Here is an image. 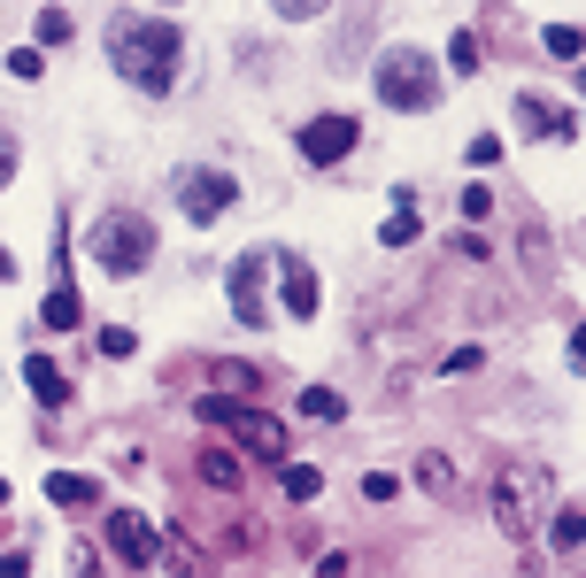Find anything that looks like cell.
Masks as SVG:
<instances>
[{"label":"cell","instance_id":"4316f807","mask_svg":"<svg viewBox=\"0 0 586 578\" xmlns=\"http://www.w3.org/2000/svg\"><path fill=\"white\" fill-rule=\"evenodd\" d=\"M9 178H16V139L0 131V193H9Z\"/></svg>","mask_w":586,"mask_h":578},{"label":"cell","instance_id":"ba28073f","mask_svg":"<svg viewBox=\"0 0 586 578\" xmlns=\"http://www.w3.org/2000/svg\"><path fill=\"white\" fill-rule=\"evenodd\" d=\"M263 278H271V255H239V263H232V316L247 324V332H263V324H271Z\"/></svg>","mask_w":586,"mask_h":578},{"label":"cell","instance_id":"2e32d148","mask_svg":"<svg viewBox=\"0 0 586 578\" xmlns=\"http://www.w3.org/2000/svg\"><path fill=\"white\" fill-rule=\"evenodd\" d=\"M39 316H47V332H77V316H86V309H77V293H70V286H54Z\"/></svg>","mask_w":586,"mask_h":578},{"label":"cell","instance_id":"d4e9b609","mask_svg":"<svg viewBox=\"0 0 586 578\" xmlns=\"http://www.w3.org/2000/svg\"><path fill=\"white\" fill-rule=\"evenodd\" d=\"M39 39H47V47H54V39H70V16H62V9H47V16H39Z\"/></svg>","mask_w":586,"mask_h":578},{"label":"cell","instance_id":"9c48e42d","mask_svg":"<svg viewBox=\"0 0 586 578\" xmlns=\"http://www.w3.org/2000/svg\"><path fill=\"white\" fill-rule=\"evenodd\" d=\"M109 548L132 563V570H147V563H162V540H154V525L139 517V510H116L109 517Z\"/></svg>","mask_w":586,"mask_h":578},{"label":"cell","instance_id":"8fae6325","mask_svg":"<svg viewBox=\"0 0 586 578\" xmlns=\"http://www.w3.org/2000/svg\"><path fill=\"white\" fill-rule=\"evenodd\" d=\"M271 271L286 286V316H316V271H309V255H271Z\"/></svg>","mask_w":586,"mask_h":578},{"label":"cell","instance_id":"484cf974","mask_svg":"<svg viewBox=\"0 0 586 578\" xmlns=\"http://www.w3.org/2000/svg\"><path fill=\"white\" fill-rule=\"evenodd\" d=\"M486 209H494V193H486V186H463V224H471V216H486Z\"/></svg>","mask_w":586,"mask_h":578},{"label":"cell","instance_id":"f1b7e54d","mask_svg":"<svg viewBox=\"0 0 586 578\" xmlns=\"http://www.w3.org/2000/svg\"><path fill=\"white\" fill-rule=\"evenodd\" d=\"M571 370H586V324L571 332Z\"/></svg>","mask_w":586,"mask_h":578},{"label":"cell","instance_id":"5bb4252c","mask_svg":"<svg viewBox=\"0 0 586 578\" xmlns=\"http://www.w3.org/2000/svg\"><path fill=\"white\" fill-rule=\"evenodd\" d=\"M24 386H32L39 401H70V378H62L47 355H24Z\"/></svg>","mask_w":586,"mask_h":578},{"label":"cell","instance_id":"6da1fadb","mask_svg":"<svg viewBox=\"0 0 586 578\" xmlns=\"http://www.w3.org/2000/svg\"><path fill=\"white\" fill-rule=\"evenodd\" d=\"M109 62H116L124 86L162 101L178 86V70H186V39H178V24H162V16H116L109 24Z\"/></svg>","mask_w":586,"mask_h":578},{"label":"cell","instance_id":"9a60e30c","mask_svg":"<svg viewBox=\"0 0 586 578\" xmlns=\"http://www.w3.org/2000/svg\"><path fill=\"white\" fill-rule=\"evenodd\" d=\"M416 486L440 493V502H456V463L448 455H416Z\"/></svg>","mask_w":586,"mask_h":578},{"label":"cell","instance_id":"83f0119b","mask_svg":"<svg viewBox=\"0 0 586 578\" xmlns=\"http://www.w3.org/2000/svg\"><path fill=\"white\" fill-rule=\"evenodd\" d=\"M278 16H316V9H332V0H271Z\"/></svg>","mask_w":586,"mask_h":578},{"label":"cell","instance_id":"4fadbf2b","mask_svg":"<svg viewBox=\"0 0 586 578\" xmlns=\"http://www.w3.org/2000/svg\"><path fill=\"white\" fill-rule=\"evenodd\" d=\"M378 239H386V247H409V239H416V193H409V186L394 193V216L378 224Z\"/></svg>","mask_w":586,"mask_h":578},{"label":"cell","instance_id":"44dd1931","mask_svg":"<svg viewBox=\"0 0 586 578\" xmlns=\"http://www.w3.org/2000/svg\"><path fill=\"white\" fill-rule=\"evenodd\" d=\"M278 486H286V493H294V502H309V493H316V486H324V478H316V470H309V463H286V470H278Z\"/></svg>","mask_w":586,"mask_h":578},{"label":"cell","instance_id":"f546056e","mask_svg":"<svg viewBox=\"0 0 586 578\" xmlns=\"http://www.w3.org/2000/svg\"><path fill=\"white\" fill-rule=\"evenodd\" d=\"M578 101H586V70H578Z\"/></svg>","mask_w":586,"mask_h":578},{"label":"cell","instance_id":"277c9868","mask_svg":"<svg viewBox=\"0 0 586 578\" xmlns=\"http://www.w3.org/2000/svg\"><path fill=\"white\" fill-rule=\"evenodd\" d=\"M540 510H548V470L518 463V470H501V478H494V525L510 532V540H533Z\"/></svg>","mask_w":586,"mask_h":578},{"label":"cell","instance_id":"52a82bcc","mask_svg":"<svg viewBox=\"0 0 586 578\" xmlns=\"http://www.w3.org/2000/svg\"><path fill=\"white\" fill-rule=\"evenodd\" d=\"M232 201H239L232 171H186V178H178V209H186V224H216Z\"/></svg>","mask_w":586,"mask_h":578},{"label":"cell","instance_id":"cb8c5ba5","mask_svg":"<svg viewBox=\"0 0 586 578\" xmlns=\"http://www.w3.org/2000/svg\"><path fill=\"white\" fill-rule=\"evenodd\" d=\"M363 493H371V502H394L401 478H394V470H371V478H363Z\"/></svg>","mask_w":586,"mask_h":578},{"label":"cell","instance_id":"3957f363","mask_svg":"<svg viewBox=\"0 0 586 578\" xmlns=\"http://www.w3.org/2000/svg\"><path fill=\"white\" fill-rule=\"evenodd\" d=\"M86 255H93L109 278H139V271L154 263V224L132 216V209H116V216H101V224L86 231Z\"/></svg>","mask_w":586,"mask_h":578},{"label":"cell","instance_id":"603a6c76","mask_svg":"<svg viewBox=\"0 0 586 578\" xmlns=\"http://www.w3.org/2000/svg\"><path fill=\"white\" fill-rule=\"evenodd\" d=\"M132 348H139V340H132V332H124V324H109V332H101V355H109V363H124V355H132Z\"/></svg>","mask_w":586,"mask_h":578},{"label":"cell","instance_id":"7a4b0ae2","mask_svg":"<svg viewBox=\"0 0 586 578\" xmlns=\"http://www.w3.org/2000/svg\"><path fill=\"white\" fill-rule=\"evenodd\" d=\"M378 101L401 109V116L440 109V70H433V54H416V47H386V54H378Z\"/></svg>","mask_w":586,"mask_h":578},{"label":"cell","instance_id":"ffe728a7","mask_svg":"<svg viewBox=\"0 0 586 578\" xmlns=\"http://www.w3.org/2000/svg\"><path fill=\"white\" fill-rule=\"evenodd\" d=\"M556 548H563V555L586 548V510H563V517H556Z\"/></svg>","mask_w":586,"mask_h":578},{"label":"cell","instance_id":"8992f818","mask_svg":"<svg viewBox=\"0 0 586 578\" xmlns=\"http://www.w3.org/2000/svg\"><path fill=\"white\" fill-rule=\"evenodd\" d=\"M356 116H309L301 131H294V147H301V162H316V171H332V162H348L356 154Z\"/></svg>","mask_w":586,"mask_h":578},{"label":"cell","instance_id":"7c38bea8","mask_svg":"<svg viewBox=\"0 0 586 578\" xmlns=\"http://www.w3.org/2000/svg\"><path fill=\"white\" fill-rule=\"evenodd\" d=\"M47 493H54L62 510H86V502H101V478H77V470H54V478H47Z\"/></svg>","mask_w":586,"mask_h":578},{"label":"cell","instance_id":"ac0fdd59","mask_svg":"<svg viewBox=\"0 0 586 578\" xmlns=\"http://www.w3.org/2000/svg\"><path fill=\"white\" fill-rule=\"evenodd\" d=\"M201 478L232 493V486H239V455H232V448H201Z\"/></svg>","mask_w":586,"mask_h":578},{"label":"cell","instance_id":"d6986e66","mask_svg":"<svg viewBox=\"0 0 586 578\" xmlns=\"http://www.w3.org/2000/svg\"><path fill=\"white\" fill-rule=\"evenodd\" d=\"M301 417H316V425H340V393H332V386H309V393H301Z\"/></svg>","mask_w":586,"mask_h":578},{"label":"cell","instance_id":"30bf717a","mask_svg":"<svg viewBox=\"0 0 586 578\" xmlns=\"http://www.w3.org/2000/svg\"><path fill=\"white\" fill-rule=\"evenodd\" d=\"M518 131H525V139H571L578 124H571V109H556L540 86H525V93H518Z\"/></svg>","mask_w":586,"mask_h":578},{"label":"cell","instance_id":"e0dca14e","mask_svg":"<svg viewBox=\"0 0 586 578\" xmlns=\"http://www.w3.org/2000/svg\"><path fill=\"white\" fill-rule=\"evenodd\" d=\"M540 47H548L556 62H578V54H586V32H578V24H548V32H540Z\"/></svg>","mask_w":586,"mask_h":578},{"label":"cell","instance_id":"7402d4cb","mask_svg":"<svg viewBox=\"0 0 586 578\" xmlns=\"http://www.w3.org/2000/svg\"><path fill=\"white\" fill-rule=\"evenodd\" d=\"M448 62H456V70H463V77H471V70H478V62H486V47H478V39H471V32H456V47H448Z\"/></svg>","mask_w":586,"mask_h":578},{"label":"cell","instance_id":"5b68a950","mask_svg":"<svg viewBox=\"0 0 586 578\" xmlns=\"http://www.w3.org/2000/svg\"><path fill=\"white\" fill-rule=\"evenodd\" d=\"M201 425H216V432H232L239 448H255L263 463H286V425L278 417H263V409H247V401H201Z\"/></svg>","mask_w":586,"mask_h":578}]
</instances>
